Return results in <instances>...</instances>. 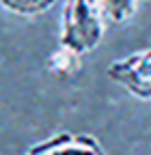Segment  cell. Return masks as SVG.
Instances as JSON below:
<instances>
[{
	"mask_svg": "<svg viewBox=\"0 0 151 155\" xmlns=\"http://www.w3.org/2000/svg\"><path fill=\"white\" fill-rule=\"evenodd\" d=\"M106 30V19L102 15L99 2L89 0H71L61 9V24H59V45L84 56L95 50Z\"/></svg>",
	"mask_w": 151,
	"mask_h": 155,
	"instance_id": "6da1fadb",
	"label": "cell"
},
{
	"mask_svg": "<svg viewBox=\"0 0 151 155\" xmlns=\"http://www.w3.org/2000/svg\"><path fill=\"white\" fill-rule=\"evenodd\" d=\"M106 73L112 82L123 86L132 97L151 101V48L112 61Z\"/></svg>",
	"mask_w": 151,
	"mask_h": 155,
	"instance_id": "7a4b0ae2",
	"label": "cell"
},
{
	"mask_svg": "<svg viewBox=\"0 0 151 155\" xmlns=\"http://www.w3.org/2000/svg\"><path fill=\"white\" fill-rule=\"evenodd\" d=\"M24 155H106V151L93 134L56 131L28 147Z\"/></svg>",
	"mask_w": 151,
	"mask_h": 155,
	"instance_id": "3957f363",
	"label": "cell"
},
{
	"mask_svg": "<svg viewBox=\"0 0 151 155\" xmlns=\"http://www.w3.org/2000/svg\"><path fill=\"white\" fill-rule=\"evenodd\" d=\"M45 65H48V71L52 75H56V78H69V75L80 71L82 56H78V54H73V52H69V50H65V48L59 45L50 54Z\"/></svg>",
	"mask_w": 151,
	"mask_h": 155,
	"instance_id": "277c9868",
	"label": "cell"
},
{
	"mask_svg": "<svg viewBox=\"0 0 151 155\" xmlns=\"http://www.w3.org/2000/svg\"><path fill=\"white\" fill-rule=\"evenodd\" d=\"M52 0H0V9L20 17H37L52 9Z\"/></svg>",
	"mask_w": 151,
	"mask_h": 155,
	"instance_id": "5b68a950",
	"label": "cell"
},
{
	"mask_svg": "<svg viewBox=\"0 0 151 155\" xmlns=\"http://www.w3.org/2000/svg\"><path fill=\"white\" fill-rule=\"evenodd\" d=\"M102 15L108 24H123L138 11V2H127V0H104L99 2Z\"/></svg>",
	"mask_w": 151,
	"mask_h": 155,
	"instance_id": "8992f818",
	"label": "cell"
}]
</instances>
